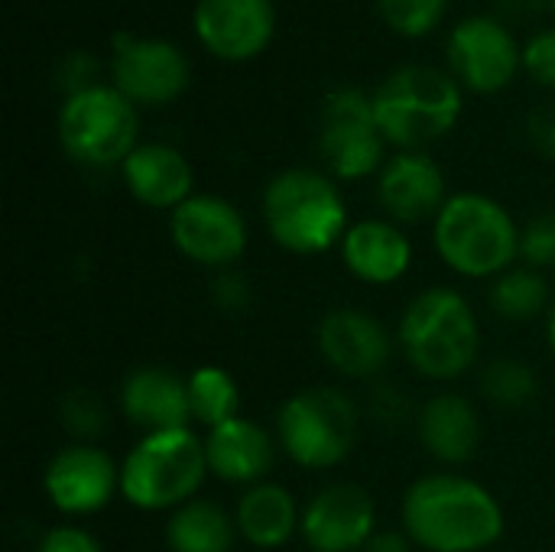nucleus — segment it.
Returning a JSON list of instances; mask_svg holds the SVG:
<instances>
[{
	"instance_id": "f257e3e1",
	"label": "nucleus",
	"mask_w": 555,
	"mask_h": 552,
	"mask_svg": "<svg viewBox=\"0 0 555 552\" xmlns=\"http://www.w3.org/2000/svg\"><path fill=\"white\" fill-rule=\"evenodd\" d=\"M403 530L429 552H481L504 534L498 498L462 475H426L403 495Z\"/></svg>"
},
{
	"instance_id": "f03ea898",
	"label": "nucleus",
	"mask_w": 555,
	"mask_h": 552,
	"mask_svg": "<svg viewBox=\"0 0 555 552\" xmlns=\"http://www.w3.org/2000/svg\"><path fill=\"white\" fill-rule=\"evenodd\" d=\"M462 91L465 88L455 81V75L436 65L410 62L393 68L371 94L384 140L400 153L426 150L429 143L442 140L462 117Z\"/></svg>"
},
{
	"instance_id": "7ed1b4c3",
	"label": "nucleus",
	"mask_w": 555,
	"mask_h": 552,
	"mask_svg": "<svg viewBox=\"0 0 555 552\" xmlns=\"http://www.w3.org/2000/svg\"><path fill=\"white\" fill-rule=\"evenodd\" d=\"M397 335L406 361L433 381L462 377L481 348V329L472 303L449 286L420 293L406 306Z\"/></svg>"
},
{
	"instance_id": "20e7f679",
	"label": "nucleus",
	"mask_w": 555,
	"mask_h": 552,
	"mask_svg": "<svg viewBox=\"0 0 555 552\" xmlns=\"http://www.w3.org/2000/svg\"><path fill=\"white\" fill-rule=\"evenodd\" d=\"M263 224L293 254H325L348 231V208L332 176L315 169H283L263 189Z\"/></svg>"
},
{
	"instance_id": "39448f33",
	"label": "nucleus",
	"mask_w": 555,
	"mask_h": 552,
	"mask_svg": "<svg viewBox=\"0 0 555 552\" xmlns=\"http://www.w3.org/2000/svg\"><path fill=\"white\" fill-rule=\"evenodd\" d=\"M433 241L439 257L472 280L501 277L520 254V231L511 211L481 192L449 195L433 221Z\"/></svg>"
},
{
	"instance_id": "423d86ee",
	"label": "nucleus",
	"mask_w": 555,
	"mask_h": 552,
	"mask_svg": "<svg viewBox=\"0 0 555 552\" xmlns=\"http://www.w3.org/2000/svg\"><path fill=\"white\" fill-rule=\"evenodd\" d=\"M205 475V439L192 429L150 433L120 465V495L140 511H176L195 498Z\"/></svg>"
},
{
	"instance_id": "0eeeda50",
	"label": "nucleus",
	"mask_w": 555,
	"mask_h": 552,
	"mask_svg": "<svg viewBox=\"0 0 555 552\" xmlns=\"http://www.w3.org/2000/svg\"><path fill=\"white\" fill-rule=\"evenodd\" d=\"M361 433L358 403L338 387H312L293 394L276 416L283 452L302 468L341 465Z\"/></svg>"
},
{
	"instance_id": "6e6552de",
	"label": "nucleus",
	"mask_w": 555,
	"mask_h": 552,
	"mask_svg": "<svg viewBox=\"0 0 555 552\" xmlns=\"http://www.w3.org/2000/svg\"><path fill=\"white\" fill-rule=\"evenodd\" d=\"M55 127L62 150L81 166H120L140 146L137 104L104 81L68 94Z\"/></svg>"
},
{
	"instance_id": "1a4fd4ad",
	"label": "nucleus",
	"mask_w": 555,
	"mask_h": 552,
	"mask_svg": "<svg viewBox=\"0 0 555 552\" xmlns=\"http://www.w3.org/2000/svg\"><path fill=\"white\" fill-rule=\"evenodd\" d=\"M387 140L377 127L374 98L361 88H335L322 104L319 153L332 179H364L384 169Z\"/></svg>"
},
{
	"instance_id": "9d476101",
	"label": "nucleus",
	"mask_w": 555,
	"mask_h": 552,
	"mask_svg": "<svg viewBox=\"0 0 555 552\" xmlns=\"http://www.w3.org/2000/svg\"><path fill=\"white\" fill-rule=\"evenodd\" d=\"M111 85L137 107H163L189 88V59L172 39L117 33L111 42Z\"/></svg>"
},
{
	"instance_id": "9b49d317",
	"label": "nucleus",
	"mask_w": 555,
	"mask_h": 552,
	"mask_svg": "<svg viewBox=\"0 0 555 552\" xmlns=\"http://www.w3.org/2000/svg\"><path fill=\"white\" fill-rule=\"evenodd\" d=\"M446 55L455 81L472 94H498L524 68V49L517 36L488 13L459 20L449 33Z\"/></svg>"
},
{
	"instance_id": "f8f14e48",
	"label": "nucleus",
	"mask_w": 555,
	"mask_h": 552,
	"mask_svg": "<svg viewBox=\"0 0 555 552\" xmlns=\"http://www.w3.org/2000/svg\"><path fill=\"white\" fill-rule=\"evenodd\" d=\"M169 238L192 264L224 270L247 251V221L221 195H192L169 211Z\"/></svg>"
},
{
	"instance_id": "ddd939ff",
	"label": "nucleus",
	"mask_w": 555,
	"mask_h": 552,
	"mask_svg": "<svg viewBox=\"0 0 555 552\" xmlns=\"http://www.w3.org/2000/svg\"><path fill=\"white\" fill-rule=\"evenodd\" d=\"M42 488L55 511L85 517L104 511L114 491H120V468L104 449L75 442L52 455L42 475Z\"/></svg>"
},
{
	"instance_id": "4468645a",
	"label": "nucleus",
	"mask_w": 555,
	"mask_h": 552,
	"mask_svg": "<svg viewBox=\"0 0 555 552\" xmlns=\"http://www.w3.org/2000/svg\"><path fill=\"white\" fill-rule=\"evenodd\" d=\"M195 39L224 62L260 55L276 33L273 0H198L192 10Z\"/></svg>"
},
{
	"instance_id": "2eb2a0df",
	"label": "nucleus",
	"mask_w": 555,
	"mask_h": 552,
	"mask_svg": "<svg viewBox=\"0 0 555 552\" xmlns=\"http://www.w3.org/2000/svg\"><path fill=\"white\" fill-rule=\"evenodd\" d=\"M377 508L358 485H328L306 508L299 534L312 552H361L374 540Z\"/></svg>"
},
{
	"instance_id": "dca6fc26",
	"label": "nucleus",
	"mask_w": 555,
	"mask_h": 552,
	"mask_svg": "<svg viewBox=\"0 0 555 552\" xmlns=\"http://www.w3.org/2000/svg\"><path fill=\"white\" fill-rule=\"evenodd\" d=\"M377 198L390 221L416 224V221H436L446 195V172L426 150H403L390 156L377 179Z\"/></svg>"
},
{
	"instance_id": "f3484780",
	"label": "nucleus",
	"mask_w": 555,
	"mask_h": 552,
	"mask_svg": "<svg viewBox=\"0 0 555 552\" xmlns=\"http://www.w3.org/2000/svg\"><path fill=\"white\" fill-rule=\"evenodd\" d=\"M319 351L345 377H377L390 355L393 342L380 319L361 309H335L319 322Z\"/></svg>"
},
{
	"instance_id": "a211bd4d",
	"label": "nucleus",
	"mask_w": 555,
	"mask_h": 552,
	"mask_svg": "<svg viewBox=\"0 0 555 552\" xmlns=\"http://www.w3.org/2000/svg\"><path fill=\"white\" fill-rule=\"evenodd\" d=\"M120 413L146 436L166 429H189V381H182L169 368L143 364L130 371L120 384Z\"/></svg>"
},
{
	"instance_id": "6ab92c4d",
	"label": "nucleus",
	"mask_w": 555,
	"mask_h": 552,
	"mask_svg": "<svg viewBox=\"0 0 555 552\" xmlns=\"http://www.w3.org/2000/svg\"><path fill=\"white\" fill-rule=\"evenodd\" d=\"M120 176L130 195L156 211H176L185 198H192V166L182 150L169 143H140L120 163Z\"/></svg>"
},
{
	"instance_id": "aec40b11",
	"label": "nucleus",
	"mask_w": 555,
	"mask_h": 552,
	"mask_svg": "<svg viewBox=\"0 0 555 552\" xmlns=\"http://www.w3.org/2000/svg\"><path fill=\"white\" fill-rule=\"evenodd\" d=\"M205 455H208V472L228 485H260L276 459L273 439L267 429L257 423L234 416L215 429H208L205 439Z\"/></svg>"
},
{
	"instance_id": "412c9836",
	"label": "nucleus",
	"mask_w": 555,
	"mask_h": 552,
	"mask_svg": "<svg viewBox=\"0 0 555 552\" xmlns=\"http://www.w3.org/2000/svg\"><path fill=\"white\" fill-rule=\"evenodd\" d=\"M341 257L358 280L384 286V283H397L410 270L413 244L393 221L367 218L345 231Z\"/></svg>"
},
{
	"instance_id": "4be33fe9",
	"label": "nucleus",
	"mask_w": 555,
	"mask_h": 552,
	"mask_svg": "<svg viewBox=\"0 0 555 552\" xmlns=\"http://www.w3.org/2000/svg\"><path fill=\"white\" fill-rule=\"evenodd\" d=\"M420 442L442 465H465L481 446V420L459 394H436L420 410Z\"/></svg>"
},
{
	"instance_id": "5701e85b",
	"label": "nucleus",
	"mask_w": 555,
	"mask_h": 552,
	"mask_svg": "<svg viewBox=\"0 0 555 552\" xmlns=\"http://www.w3.org/2000/svg\"><path fill=\"white\" fill-rule=\"evenodd\" d=\"M237 534L257 550H276L293 540L302 524V511L283 485L260 482L244 491L234 511Z\"/></svg>"
},
{
	"instance_id": "b1692460",
	"label": "nucleus",
	"mask_w": 555,
	"mask_h": 552,
	"mask_svg": "<svg viewBox=\"0 0 555 552\" xmlns=\"http://www.w3.org/2000/svg\"><path fill=\"white\" fill-rule=\"evenodd\" d=\"M237 524L211 501H189L172 511L166 543L172 552H231Z\"/></svg>"
},
{
	"instance_id": "393cba45",
	"label": "nucleus",
	"mask_w": 555,
	"mask_h": 552,
	"mask_svg": "<svg viewBox=\"0 0 555 552\" xmlns=\"http://www.w3.org/2000/svg\"><path fill=\"white\" fill-rule=\"evenodd\" d=\"M488 303L507 322H533L550 306V283L537 267H511L494 277Z\"/></svg>"
},
{
	"instance_id": "a878e982",
	"label": "nucleus",
	"mask_w": 555,
	"mask_h": 552,
	"mask_svg": "<svg viewBox=\"0 0 555 552\" xmlns=\"http://www.w3.org/2000/svg\"><path fill=\"white\" fill-rule=\"evenodd\" d=\"M185 381H189V407H192L195 423L215 429L237 416V403H241L237 381L224 368L208 364V368L192 371Z\"/></svg>"
},
{
	"instance_id": "bb28decb",
	"label": "nucleus",
	"mask_w": 555,
	"mask_h": 552,
	"mask_svg": "<svg viewBox=\"0 0 555 552\" xmlns=\"http://www.w3.org/2000/svg\"><path fill=\"white\" fill-rule=\"evenodd\" d=\"M481 394L501 407V410H520L530 407L540 394V377L527 361L517 358H501L491 361L481 374Z\"/></svg>"
},
{
	"instance_id": "cd10ccee",
	"label": "nucleus",
	"mask_w": 555,
	"mask_h": 552,
	"mask_svg": "<svg viewBox=\"0 0 555 552\" xmlns=\"http://www.w3.org/2000/svg\"><path fill=\"white\" fill-rule=\"evenodd\" d=\"M62 426L75 442H88L94 446V439L107 429V407L94 390L75 387L65 394L62 400Z\"/></svg>"
},
{
	"instance_id": "c85d7f7f",
	"label": "nucleus",
	"mask_w": 555,
	"mask_h": 552,
	"mask_svg": "<svg viewBox=\"0 0 555 552\" xmlns=\"http://www.w3.org/2000/svg\"><path fill=\"white\" fill-rule=\"evenodd\" d=\"M377 10L393 33L416 39L442 23L449 0H377Z\"/></svg>"
},
{
	"instance_id": "c756f323",
	"label": "nucleus",
	"mask_w": 555,
	"mask_h": 552,
	"mask_svg": "<svg viewBox=\"0 0 555 552\" xmlns=\"http://www.w3.org/2000/svg\"><path fill=\"white\" fill-rule=\"evenodd\" d=\"M520 257L527 267H553L555 270V211L537 215L524 231H520Z\"/></svg>"
},
{
	"instance_id": "7c9ffc66",
	"label": "nucleus",
	"mask_w": 555,
	"mask_h": 552,
	"mask_svg": "<svg viewBox=\"0 0 555 552\" xmlns=\"http://www.w3.org/2000/svg\"><path fill=\"white\" fill-rule=\"evenodd\" d=\"M524 72L537 85L555 88V26L533 33L524 42Z\"/></svg>"
},
{
	"instance_id": "2f4dec72",
	"label": "nucleus",
	"mask_w": 555,
	"mask_h": 552,
	"mask_svg": "<svg viewBox=\"0 0 555 552\" xmlns=\"http://www.w3.org/2000/svg\"><path fill=\"white\" fill-rule=\"evenodd\" d=\"M211 299H215V306H218L221 312L237 316V312H244V309L250 306V299H254L250 280H247L241 270L224 267V270L215 277V283H211Z\"/></svg>"
},
{
	"instance_id": "473e14b6",
	"label": "nucleus",
	"mask_w": 555,
	"mask_h": 552,
	"mask_svg": "<svg viewBox=\"0 0 555 552\" xmlns=\"http://www.w3.org/2000/svg\"><path fill=\"white\" fill-rule=\"evenodd\" d=\"M59 85H62L65 98L75 94V91H85V88L101 85V81H98V59L88 55V52H72V55H65L62 65H59Z\"/></svg>"
},
{
	"instance_id": "72a5a7b5",
	"label": "nucleus",
	"mask_w": 555,
	"mask_h": 552,
	"mask_svg": "<svg viewBox=\"0 0 555 552\" xmlns=\"http://www.w3.org/2000/svg\"><path fill=\"white\" fill-rule=\"evenodd\" d=\"M36 552H104L101 543L81 530V527H52L49 534H42Z\"/></svg>"
},
{
	"instance_id": "f704fd0d",
	"label": "nucleus",
	"mask_w": 555,
	"mask_h": 552,
	"mask_svg": "<svg viewBox=\"0 0 555 552\" xmlns=\"http://www.w3.org/2000/svg\"><path fill=\"white\" fill-rule=\"evenodd\" d=\"M527 137L546 159H555V101H543L530 111Z\"/></svg>"
},
{
	"instance_id": "c9c22d12",
	"label": "nucleus",
	"mask_w": 555,
	"mask_h": 552,
	"mask_svg": "<svg viewBox=\"0 0 555 552\" xmlns=\"http://www.w3.org/2000/svg\"><path fill=\"white\" fill-rule=\"evenodd\" d=\"M371 416H374L377 423H384V426H390V423L400 426V423L410 416V400L403 397L400 387L384 384V387H377L374 397H371Z\"/></svg>"
},
{
	"instance_id": "e433bc0d",
	"label": "nucleus",
	"mask_w": 555,
	"mask_h": 552,
	"mask_svg": "<svg viewBox=\"0 0 555 552\" xmlns=\"http://www.w3.org/2000/svg\"><path fill=\"white\" fill-rule=\"evenodd\" d=\"M361 552H413V540L403 534H374V540Z\"/></svg>"
},
{
	"instance_id": "4c0bfd02",
	"label": "nucleus",
	"mask_w": 555,
	"mask_h": 552,
	"mask_svg": "<svg viewBox=\"0 0 555 552\" xmlns=\"http://www.w3.org/2000/svg\"><path fill=\"white\" fill-rule=\"evenodd\" d=\"M550 342H553V351H555V309H553V319H550Z\"/></svg>"
},
{
	"instance_id": "58836bf2",
	"label": "nucleus",
	"mask_w": 555,
	"mask_h": 552,
	"mask_svg": "<svg viewBox=\"0 0 555 552\" xmlns=\"http://www.w3.org/2000/svg\"><path fill=\"white\" fill-rule=\"evenodd\" d=\"M550 7H553V13H555V0H550Z\"/></svg>"
}]
</instances>
